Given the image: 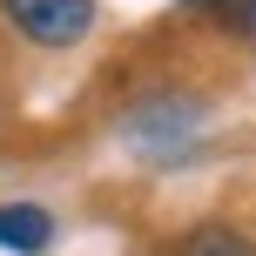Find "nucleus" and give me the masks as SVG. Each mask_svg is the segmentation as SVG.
<instances>
[{"label": "nucleus", "instance_id": "obj_1", "mask_svg": "<svg viewBox=\"0 0 256 256\" xmlns=\"http://www.w3.org/2000/svg\"><path fill=\"white\" fill-rule=\"evenodd\" d=\"M128 148L148 155V162H182V155L202 142V102L196 94H148L135 115L122 122Z\"/></svg>", "mask_w": 256, "mask_h": 256}, {"label": "nucleus", "instance_id": "obj_2", "mask_svg": "<svg viewBox=\"0 0 256 256\" xmlns=\"http://www.w3.org/2000/svg\"><path fill=\"white\" fill-rule=\"evenodd\" d=\"M0 14H7L34 48H74L94 27V0H0Z\"/></svg>", "mask_w": 256, "mask_h": 256}, {"label": "nucleus", "instance_id": "obj_3", "mask_svg": "<svg viewBox=\"0 0 256 256\" xmlns=\"http://www.w3.org/2000/svg\"><path fill=\"white\" fill-rule=\"evenodd\" d=\"M54 243V216L40 202H0V250L14 256H40Z\"/></svg>", "mask_w": 256, "mask_h": 256}, {"label": "nucleus", "instance_id": "obj_4", "mask_svg": "<svg viewBox=\"0 0 256 256\" xmlns=\"http://www.w3.org/2000/svg\"><path fill=\"white\" fill-rule=\"evenodd\" d=\"M182 256H256L243 236H230V230H196L189 243H182Z\"/></svg>", "mask_w": 256, "mask_h": 256}]
</instances>
